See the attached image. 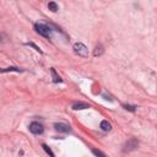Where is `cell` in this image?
I'll return each mask as SVG.
<instances>
[{"label":"cell","mask_w":157,"mask_h":157,"mask_svg":"<svg viewBox=\"0 0 157 157\" xmlns=\"http://www.w3.org/2000/svg\"><path fill=\"white\" fill-rule=\"evenodd\" d=\"M35 28H36V31H37L41 36H43V37H46V38H50V37H52L53 30H52L48 25H46V24H36V25H35Z\"/></svg>","instance_id":"cell-1"},{"label":"cell","mask_w":157,"mask_h":157,"mask_svg":"<svg viewBox=\"0 0 157 157\" xmlns=\"http://www.w3.org/2000/svg\"><path fill=\"white\" fill-rule=\"evenodd\" d=\"M74 50H75L76 54H78L80 57H87V55H89V49H87V47H86L85 44H82V43H75Z\"/></svg>","instance_id":"cell-2"},{"label":"cell","mask_w":157,"mask_h":157,"mask_svg":"<svg viewBox=\"0 0 157 157\" xmlns=\"http://www.w3.org/2000/svg\"><path fill=\"white\" fill-rule=\"evenodd\" d=\"M30 131H31L32 134L39 135V134H42V133L44 131V128H43V125H42L41 123H38V122H33V123H31V124H30Z\"/></svg>","instance_id":"cell-3"},{"label":"cell","mask_w":157,"mask_h":157,"mask_svg":"<svg viewBox=\"0 0 157 157\" xmlns=\"http://www.w3.org/2000/svg\"><path fill=\"white\" fill-rule=\"evenodd\" d=\"M54 129L59 133H70V126L65 123H55L54 124Z\"/></svg>","instance_id":"cell-4"},{"label":"cell","mask_w":157,"mask_h":157,"mask_svg":"<svg viewBox=\"0 0 157 157\" xmlns=\"http://www.w3.org/2000/svg\"><path fill=\"white\" fill-rule=\"evenodd\" d=\"M87 108H90V104L84 103V102H77V103L72 104V109L74 111H81V109H87Z\"/></svg>","instance_id":"cell-5"},{"label":"cell","mask_w":157,"mask_h":157,"mask_svg":"<svg viewBox=\"0 0 157 157\" xmlns=\"http://www.w3.org/2000/svg\"><path fill=\"white\" fill-rule=\"evenodd\" d=\"M101 129H102L103 131H111V130H112V124H111L108 120H103V122L101 123Z\"/></svg>","instance_id":"cell-6"},{"label":"cell","mask_w":157,"mask_h":157,"mask_svg":"<svg viewBox=\"0 0 157 157\" xmlns=\"http://www.w3.org/2000/svg\"><path fill=\"white\" fill-rule=\"evenodd\" d=\"M48 9H49L50 11H53V13H57V11H58V5H57V3L50 2V3L48 4Z\"/></svg>","instance_id":"cell-7"},{"label":"cell","mask_w":157,"mask_h":157,"mask_svg":"<svg viewBox=\"0 0 157 157\" xmlns=\"http://www.w3.org/2000/svg\"><path fill=\"white\" fill-rule=\"evenodd\" d=\"M9 71H16V72H20L22 71L21 69L19 68H6V69H0V72H9Z\"/></svg>","instance_id":"cell-8"},{"label":"cell","mask_w":157,"mask_h":157,"mask_svg":"<svg viewBox=\"0 0 157 157\" xmlns=\"http://www.w3.org/2000/svg\"><path fill=\"white\" fill-rule=\"evenodd\" d=\"M103 53V47L101 46V44H98L96 48H95V52H93V54H95V57H97V55H101Z\"/></svg>","instance_id":"cell-9"},{"label":"cell","mask_w":157,"mask_h":157,"mask_svg":"<svg viewBox=\"0 0 157 157\" xmlns=\"http://www.w3.org/2000/svg\"><path fill=\"white\" fill-rule=\"evenodd\" d=\"M52 74H53V77H54V82H61V78L57 75V72H55L54 69H52Z\"/></svg>","instance_id":"cell-10"},{"label":"cell","mask_w":157,"mask_h":157,"mask_svg":"<svg viewBox=\"0 0 157 157\" xmlns=\"http://www.w3.org/2000/svg\"><path fill=\"white\" fill-rule=\"evenodd\" d=\"M43 148H44V150H46V152H47V153H48V155H50V157H54V153H53V152H52V150H50V148H49V147H48V146H47V145H46V144H44V145H43Z\"/></svg>","instance_id":"cell-11"},{"label":"cell","mask_w":157,"mask_h":157,"mask_svg":"<svg viewBox=\"0 0 157 157\" xmlns=\"http://www.w3.org/2000/svg\"><path fill=\"white\" fill-rule=\"evenodd\" d=\"M92 152H93V155H96L97 157H106V155L104 153H102L101 151H98V150H92Z\"/></svg>","instance_id":"cell-12"},{"label":"cell","mask_w":157,"mask_h":157,"mask_svg":"<svg viewBox=\"0 0 157 157\" xmlns=\"http://www.w3.org/2000/svg\"><path fill=\"white\" fill-rule=\"evenodd\" d=\"M125 109H129V111H135V107H129V106H124Z\"/></svg>","instance_id":"cell-13"}]
</instances>
